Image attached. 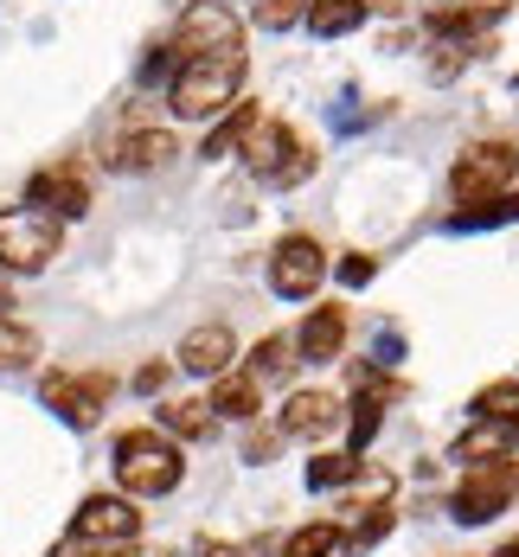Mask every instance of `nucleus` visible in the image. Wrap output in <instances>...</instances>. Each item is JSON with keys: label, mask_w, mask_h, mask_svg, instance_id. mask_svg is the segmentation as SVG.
<instances>
[{"label": "nucleus", "mask_w": 519, "mask_h": 557, "mask_svg": "<svg viewBox=\"0 0 519 557\" xmlns=\"http://www.w3.org/2000/svg\"><path fill=\"white\" fill-rule=\"evenodd\" d=\"M110 468H115V487H122L128 500H161V494H173V487L186 481L180 443H168L161 430H122Z\"/></svg>", "instance_id": "f257e3e1"}, {"label": "nucleus", "mask_w": 519, "mask_h": 557, "mask_svg": "<svg viewBox=\"0 0 519 557\" xmlns=\"http://www.w3.org/2000/svg\"><path fill=\"white\" fill-rule=\"evenodd\" d=\"M244 97V58H186L168 77V110L180 122H212Z\"/></svg>", "instance_id": "f03ea898"}, {"label": "nucleus", "mask_w": 519, "mask_h": 557, "mask_svg": "<svg viewBox=\"0 0 519 557\" xmlns=\"http://www.w3.org/2000/svg\"><path fill=\"white\" fill-rule=\"evenodd\" d=\"M58 250H64V219L39 212V206H7L0 212V270L39 276Z\"/></svg>", "instance_id": "7ed1b4c3"}, {"label": "nucleus", "mask_w": 519, "mask_h": 557, "mask_svg": "<svg viewBox=\"0 0 519 557\" xmlns=\"http://www.w3.org/2000/svg\"><path fill=\"white\" fill-rule=\"evenodd\" d=\"M244 168H250V180H263V186H301L308 173H314V148L288 128V122H276V115H263L257 128H250V141H244Z\"/></svg>", "instance_id": "20e7f679"}, {"label": "nucleus", "mask_w": 519, "mask_h": 557, "mask_svg": "<svg viewBox=\"0 0 519 557\" xmlns=\"http://www.w3.org/2000/svg\"><path fill=\"white\" fill-rule=\"evenodd\" d=\"M173 58H244V20L225 0H193L173 20Z\"/></svg>", "instance_id": "39448f33"}, {"label": "nucleus", "mask_w": 519, "mask_h": 557, "mask_svg": "<svg viewBox=\"0 0 519 557\" xmlns=\"http://www.w3.org/2000/svg\"><path fill=\"white\" fill-rule=\"evenodd\" d=\"M514 173H519V141H474V148H461L456 168H449V193L461 206H474V199L514 193Z\"/></svg>", "instance_id": "423d86ee"}, {"label": "nucleus", "mask_w": 519, "mask_h": 557, "mask_svg": "<svg viewBox=\"0 0 519 557\" xmlns=\"http://www.w3.org/2000/svg\"><path fill=\"white\" fill-rule=\"evenodd\" d=\"M514 500H519V461L507 455V461L468 468L461 487H456V500H449V512H456V525H487V519H501Z\"/></svg>", "instance_id": "0eeeda50"}, {"label": "nucleus", "mask_w": 519, "mask_h": 557, "mask_svg": "<svg viewBox=\"0 0 519 557\" xmlns=\"http://www.w3.org/2000/svg\"><path fill=\"white\" fill-rule=\"evenodd\" d=\"M39 397H46V410H52L58 423L90 430V423L103 417V404L115 397V379L110 372H52V379L39 385Z\"/></svg>", "instance_id": "6e6552de"}, {"label": "nucleus", "mask_w": 519, "mask_h": 557, "mask_svg": "<svg viewBox=\"0 0 519 557\" xmlns=\"http://www.w3.org/2000/svg\"><path fill=\"white\" fill-rule=\"evenodd\" d=\"M328 276V250L314 244V237H301V231H288L283 244L270 250V288L283 295V301H308L314 288Z\"/></svg>", "instance_id": "1a4fd4ad"}, {"label": "nucleus", "mask_w": 519, "mask_h": 557, "mask_svg": "<svg viewBox=\"0 0 519 557\" xmlns=\"http://www.w3.org/2000/svg\"><path fill=\"white\" fill-rule=\"evenodd\" d=\"M141 532V512L128 494H90V500L71 512V539L77 545H135Z\"/></svg>", "instance_id": "9d476101"}, {"label": "nucleus", "mask_w": 519, "mask_h": 557, "mask_svg": "<svg viewBox=\"0 0 519 557\" xmlns=\"http://www.w3.org/2000/svg\"><path fill=\"white\" fill-rule=\"evenodd\" d=\"M26 206H39L52 219H90V180L71 161H52V168H39L26 180Z\"/></svg>", "instance_id": "9b49d317"}, {"label": "nucleus", "mask_w": 519, "mask_h": 557, "mask_svg": "<svg viewBox=\"0 0 519 557\" xmlns=\"http://www.w3.org/2000/svg\"><path fill=\"white\" fill-rule=\"evenodd\" d=\"M173 154H180L173 128H155V122H122V135L110 141V168L128 173V180H141V173H161Z\"/></svg>", "instance_id": "f8f14e48"}, {"label": "nucleus", "mask_w": 519, "mask_h": 557, "mask_svg": "<svg viewBox=\"0 0 519 557\" xmlns=\"http://www.w3.org/2000/svg\"><path fill=\"white\" fill-rule=\"evenodd\" d=\"M346 423V404L334 391H288L283 417H276V430L295 436V443H321V436H334Z\"/></svg>", "instance_id": "ddd939ff"}, {"label": "nucleus", "mask_w": 519, "mask_h": 557, "mask_svg": "<svg viewBox=\"0 0 519 557\" xmlns=\"http://www.w3.org/2000/svg\"><path fill=\"white\" fill-rule=\"evenodd\" d=\"M231 359H237V334L231 327H193V334L180 339V372H193V379H225Z\"/></svg>", "instance_id": "4468645a"}, {"label": "nucleus", "mask_w": 519, "mask_h": 557, "mask_svg": "<svg viewBox=\"0 0 519 557\" xmlns=\"http://www.w3.org/2000/svg\"><path fill=\"white\" fill-rule=\"evenodd\" d=\"M507 20V0H487V7H474V0H456V7H430V33L436 39H449V46H474L487 26H501Z\"/></svg>", "instance_id": "2eb2a0df"}, {"label": "nucleus", "mask_w": 519, "mask_h": 557, "mask_svg": "<svg viewBox=\"0 0 519 557\" xmlns=\"http://www.w3.org/2000/svg\"><path fill=\"white\" fill-rule=\"evenodd\" d=\"M263 122V110L250 103V97H237L225 115H212V128H206V161H231V154H244V141H250V128Z\"/></svg>", "instance_id": "dca6fc26"}, {"label": "nucleus", "mask_w": 519, "mask_h": 557, "mask_svg": "<svg viewBox=\"0 0 519 557\" xmlns=\"http://www.w3.org/2000/svg\"><path fill=\"white\" fill-rule=\"evenodd\" d=\"M301 366H328V359H341L346 352V308H314L308 321H301Z\"/></svg>", "instance_id": "f3484780"}, {"label": "nucleus", "mask_w": 519, "mask_h": 557, "mask_svg": "<svg viewBox=\"0 0 519 557\" xmlns=\"http://www.w3.org/2000/svg\"><path fill=\"white\" fill-rule=\"evenodd\" d=\"M519 448V423H501V417H474V430L461 436L449 455L456 461H468V468H481V461H507Z\"/></svg>", "instance_id": "a211bd4d"}, {"label": "nucleus", "mask_w": 519, "mask_h": 557, "mask_svg": "<svg viewBox=\"0 0 519 557\" xmlns=\"http://www.w3.org/2000/svg\"><path fill=\"white\" fill-rule=\"evenodd\" d=\"M212 410H219V423H257L263 417V385L231 366L225 379H212Z\"/></svg>", "instance_id": "6ab92c4d"}, {"label": "nucleus", "mask_w": 519, "mask_h": 557, "mask_svg": "<svg viewBox=\"0 0 519 557\" xmlns=\"http://www.w3.org/2000/svg\"><path fill=\"white\" fill-rule=\"evenodd\" d=\"M161 430L180 443H206L219 430V410H212V397H173V404H161Z\"/></svg>", "instance_id": "aec40b11"}, {"label": "nucleus", "mask_w": 519, "mask_h": 557, "mask_svg": "<svg viewBox=\"0 0 519 557\" xmlns=\"http://www.w3.org/2000/svg\"><path fill=\"white\" fill-rule=\"evenodd\" d=\"M366 13H372V0H308V33L314 39H346V33H359L366 26Z\"/></svg>", "instance_id": "412c9836"}, {"label": "nucleus", "mask_w": 519, "mask_h": 557, "mask_svg": "<svg viewBox=\"0 0 519 557\" xmlns=\"http://www.w3.org/2000/svg\"><path fill=\"white\" fill-rule=\"evenodd\" d=\"M301 366V346H295V334H270L250 346V379L257 385H270V379H288Z\"/></svg>", "instance_id": "4be33fe9"}, {"label": "nucleus", "mask_w": 519, "mask_h": 557, "mask_svg": "<svg viewBox=\"0 0 519 557\" xmlns=\"http://www.w3.org/2000/svg\"><path fill=\"white\" fill-rule=\"evenodd\" d=\"M494 224H519V193H494V199L449 212V231H494Z\"/></svg>", "instance_id": "5701e85b"}, {"label": "nucleus", "mask_w": 519, "mask_h": 557, "mask_svg": "<svg viewBox=\"0 0 519 557\" xmlns=\"http://www.w3.org/2000/svg\"><path fill=\"white\" fill-rule=\"evenodd\" d=\"M392 525H398V512H392L385 500H379V506H359V519H353V525H341V545H346V552H372Z\"/></svg>", "instance_id": "b1692460"}, {"label": "nucleus", "mask_w": 519, "mask_h": 557, "mask_svg": "<svg viewBox=\"0 0 519 557\" xmlns=\"http://www.w3.org/2000/svg\"><path fill=\"white\" fill-rule=\"evenodd\" d=\"M359 468H366V461H359V455H353V448H334V455H314V461H308V487H314V494H328V487H353V481H359Z\"/></svg>", "instance_id": "393cba45"}, {"label": "nucleus", "mask_w": 519, "mask_h": 557, "mask_svg": "<svg viewBox=\"0 0 519 557\" xmlns=\"http://www.w3.org/2000/svg\"><path fill=\"white\" fill-rule=\"evenodd\" d=\"M33 359H39V334L0 314V372H26Z\"/></svg>", "instance_id": "a878e982"}, {"label": "nucleus", "mask_w": 519, "mask_h": 557, "mask_svg": "<svg viewBox=\"0 0 519 557\" xmlns=\"http://www.w3.org/2000/svg\"><path fill=\"white\" fill-rule=\"evenodd\" d=\"M341 552V525L334 519H314V525H301V532H288L283 557H334Z\"/></svg>", "instance_id": "bb28decb"}, {"label": "nucleus", "mask_w": 519, "mask_h": 557, "mask_svg": "<svg viewBox=\"0 0 519 557\" xmlns=\"http://www.w3.org/2000/svg\"><path fill=\"white\" fill-rule=\"evenodd\" d=\"M474 417H501V423H519V379H494V385L474 391Z\"/></svg>", "instance_id": "cd10ccee"}, {"label": "nucleus", "mask_w": 519, "mask_h": 557, "mask_svg": "<svg viewBox=\"0 0 519 557\" xmlns=\"http://www.w3.org/2000/svg\"><path fill=\"white\" fill-rule=\"evenodd\" d=\"M346 417H353V436H346V448L359 455V448L379 436V423H385V397H366V391H359V397L346 404Z\"/></svg>", "instance_id": "c85d7f7f"}, {"label": "nucleus", "mask_w": 519, "mask_h": 557, "mask_svg": "<svg viewBox=\"0 0 519 557\" xmlns=\"http://www.w3.org/2000/svg\"><path fill=\"white\" fill-rule=\"evenodd\" d=\"M301 20H308V0H250V26H263V33H288Z\"/></svg>", "instance_id": "c756f323"}, {"label": "nucleus", "mask_w": 519, "mask_h": 557, "mask_svg": "<svg viewBox=\"0 0 519 557\" xmlns=\"http://www.w3.org/2000/svg\"><path fill=\"white\" fill-rule=\"evenodd\" d=\"M372 276H379V263H372V257H359V250L341 257V282H346V288H366Z\"/></svg>", "instance_id": "7c9ffc66"}, {"label": "nucleus", "mask_w": 519, "mask_h": 557, "mask_svg": "<svg viewBox=\"0 0 519 557\" xmlns=\"http://www.w3.org/2000/svg\"><path fill=\"white\" fill-rule=\"evenodd\" d=\"M161 385H168V366H161V359L135 372V391H141V397H155V391H161Z\"/></svg>", "instance_id": "2f4dec72"}, {"label": "nucleus", "mask_w": 519, "mask_h": 557, "mask_svg": "<svg viewBox=\"0 0 519 557\" xmlns=\"http://www.w3.org/2000/svg\"><path fill=\"white\" fill-rule=\"evenodd\" d=\"M193 557H250V552H244V545H225V539H199Z\"/></svg>", "instance_id": "473e14b6"}, {"label": "nucleus", "mask_w": 519, "mask_h": 557, "mask_svg": "<svg viewBox=\"0 0 519 557\" xmlns=\"http://www.w3.org/2000/svg\"><path fill=\"white\" fill-rule=\"evenodd\" d=\"M276 436H283V430H250V443H244V455H250V461H263V455L276 448Z\"/></svg>", "instance_id": "72a5a7b5"}, {"label": "nucleus", "mask_w": 519, "mask_h": 557, "mask_svg": "<svg viewBox=\"0 0 519 557\" xmlns=\"http://www.w3.org/2000/svg\"><path fill=\"white\" fill-rule=\"evenodd\" d=\"M494 557H519V552H514V545H507V552H494Z\"/></svg>", "instance_id": "f704fd0d"}, {"label": "nucleus", "mask_w": 519, "mask_h": 557, "mask_svg": "<svg viewBox=\"0 0 519 557\" xmlns=\"http://www.w3.org/2000/svg\"><path fill=\"white\" fill-rule=\"evenodd\" d=\"M430 7H456V0H430Z\"/></svg>", "instance_id": "c9c22d12"}, {"label": "nucleus", "mask_w": 519, "mask_h": 557, "mask_svg": "<svg viewBox=\"0 0 519 557\" xmlns=\"http://www.w3.org/2000/svg\"><path fill=\"white\" fill-rule=\"evenodd\" d=\"M514 552H519V539H514Z\"/></svg>", "instance_id": "e433bc0d"}]
</instances>
